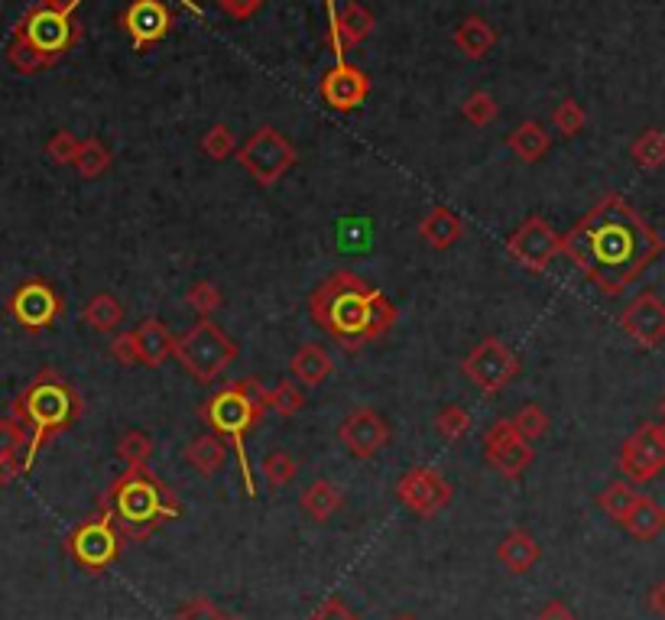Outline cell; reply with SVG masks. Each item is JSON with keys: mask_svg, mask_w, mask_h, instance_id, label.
Returning <instances> with one entry per match:
<instances>
[{"mask_svg": "<svg viewBox=\"0 0 665 620\" xmlns=\"http://www.w3.org/2000/svg\"><path fill=\"white\" fill-rule=\"evenodd\" d=\"M238 354V341L211 319H198L176 338V358L198 383L218 381Z\"/></svg>", "mask_w": 665, "mask_h": 620, "instance_id": "8992f818", "label": "cell"}, {"mask_svg": "<svg viewBox=\"0 0 665 620\" xmlns=\"http://www.w3.org/2000/svg\"><path fill=\"white\" fill-rule=\"evenodd\" d=\"M221 302H225L221 289L215 287V283H208V280H198V283H191L189 292H186V306H189L198 319H211V312H218V309H221Z\"/></svg>", "mask_w": 665, "mask_h": 620, "instance_id": "8d00e7d4", "label": "cell"}, {"mask_svg": "<svg viewBox=\"0 0 665 620\" xmlns=\"http://www.w3.org/2000/svg\"><path fill=\"white\" fill-rule=\"evenodd\" d=\"M620 472L633 484L656 480L665 472V423H643L620 445Z\"/></svg>", "mask_w": 665, "mask_h": 620, "instance_id": "7c38bea8", "label": "cell"}, {"mask_svg": "<svg viewBox=\"0 0 665 620\" xmlns=\"http://www.w3.org/2000/svg\"><path fill=\"white\" fill-rule=\"evenodd\" d=\"M134 334H137V348H141V364L146 368H159L166 358L176 354V334L169 332V326L163 319H143Z\"/></svg>", "mask_w": 665, "mask_h": 620, "instance_id": "44dd1931", "label": "cell"}, {"mask_svg": "<svg viewBox=\"0 0 665 620\" xmlns=\"http://www.w3.org/2000/svg\"><path fill=\"white\" fill-rule=\"evenodd\" d=\"M565 254L604 296H620L663 257L665 240L620 192H607L565 235Z\"/></svg>", "mask_w": 665, "mask_h": 620, "instance_id": "6da1fadb", "label": "cell"}, {"mask_svg": "<svg viewBox=\"0 0 665 620\" xmlns=\"http://www.w3.org/2000/svg\"><path fill=\"white\" fill-rule=\"evenodd\" d=\"M111 163H114V156H111L107 144H101L97 137L82 141L79 159H75V169H79L82 179H97V176H104V173L111 169Z\"/></svg>", "mask_w": 665, "mask_h": 620, "instance_id": "d6a6232c", "label": "cell"}, {"mask_svg": "<svg viewBox=\"0 0 665 620\" xmlns=\"http://www.w3.org/2000/svg\"><path fill=\"white\" fill-rule=\"evenodd\" d=\"M646 608H650L656 618L665 620V578H659V581L646 591Z\"/></svg>", "mask_w": 665, "mask_h": 620, "instance_id": "db71d44e", "label": "cell"}, {"mask_svg": "<svg viewBox=\"0 0 665 620\" xmlns=\"http://www.w3.org/2000/svg\"><path fill=\"white\" fill-rule=\"evenodd\" d=\"M396 620H416V618H396Z\"/></svg>", "mask_w": 665, "mask_h": 620, "instance_id": "6f0895ef", "label": "cell"}, {"mask_svg": "<svg viewBox=\"0 0 665 620\" xmlns=\"http://www.w3.org/2000/svg\"><path fill=\"white\" fill-rule=\"evenodd\" d=\"M267 400H270V410L285 416V420L295 416L302 410V403H305V396H302V390H299L295 381H280L273 390H267Z\"/></svg>", "mask_w": 665, "mask_h": 620, "instance_id": "60d3db41", "label": "cell"}, {"mask_svg": "<svg viewBox=\"0 0 665 620\" xmlns=\"http://www.w3.org/2000/svg\"><path fill=\"white\" fill-rule=\"evenodd\" d=\"M584 124H588V114H584V107H581L574 97H565V101L552 111V127H555L562 137H578V134L584 131Z\"/></svg>", "mask_w": 665, "mask_h": 620, "instance_id": "ab89813d", "label": "cell"}, {"mask_svg": "<svg viewBox=\"0 0 665 620\" xmlns=\"http://www.w3.org/2000/svg\"><path fill=\"white\" fill-rule=\"evenodd\" d=\"M451 43H455V49H458L465 59L477 62V59H484L490 49L497 46V33H493V27H490L484 17L471 13V17H465V20L455 27V37H451Z\"/></svg>", "mask_w": 665, "mask_h": 620, "instance_id": "cb8c5ba5", "label": "cell"}, {"mask_svg": "<svg viewBox=\"0 0 665 620\" xmlns=\"http://www.w3.org/2000/svg\"><path fill=\"white\" fill-rule=\"evenodd\" d=\"M513 426H517V432H520L523 438L536 442V438H542V435L549 432V416H545V410H542L539 403H526V406L517 410Z\"/></svg>", "mask_w": 665, "mask_h": 620, "instance_id": "b9f144b4", "label": "cell"}, {"mask_svg": "<svg viewBox=\"0 0 665 620\" xmlns=\"http://www.w3.org/2000/svg\"><path fill=\"white\" fill-rule=\"evenodd\" d=\"M260 472H263L267 484H270L273 490H280V487H285V484H292V480H295V475H299V465H295V458H292L289 452H270V455L263 458Z\"/></svg>", "mask_w": 665, "mask_h": 620, "instance_id": "74e56055", "label": "cell"}, {"mask_svg": "<svg viewBox=\"0 0 665 620\" xmlns=\"http://www.w3.org/2000/svg\"><path fill=\"white\" fill-rule=\"evenodd\" d=\"M225 620H243V618H225Z\"/></svg>", "mask_w": 665, "mask_h": 620, "instance_id": "680465c9", "label": "cell"}, {"mask_svg": "<svg viewBox=\"0 0 665 620\" xmlns=\"http://www.w3.org/2000/svg\"><path fill=\"white\" fill-rule=\"evenodd\" d=\"M396 497L406 510H413L416 517L432 520L438 517L451 497H455V487L448 484V477L435 468H413L396 480Z\"/></svg>", "mask_w": 665, "mask_h": 620, "instance_id": "9a60e30c", "label": "cell"}, {"mask_svg": "<svg viewBox=\"0 0 665 620\" xmlns=\"http://www.w3.org/2000/svg\"><path fill=\"white\" fill-rule=\"evenodd\" d=\"M305 620H361L341 598H329L319 611H312Z\"/></svg>", "mask_w": 665, "mask_h": 620, "instance_id": "681fc988", "label": "cell"}, {"mask_svg": "<svg viewBox=\"0 0 665 620\" xmlns=\"http://www.w3.org/2000/svg\"><path fill=\"white\" fill-rule=\"evenodd\" d=\"M367 95H371V75L351 62H334V69H329L325 79L319 82V97L332 111H354L367 101Z\"/></svg>", "mask_w": 665, "mask_h": 620, "instance_id": "d6986e66", "label": "cell"}, {"mask_svg": "<svg viewBox=\"0 0 665 620\" xmlns=\"http://www.w3.org/2000/svg\"><path fill=\"white\" fill-rule=\"evenodd\" d=\"M337 438L354 458H374L381 448L389 445V426L374 406H357L344 416Z\"/></svg>", "mask_w": 665, "mask_h": 620, "instance_id": "e0dca14e", "label": "cell"}, {"mask_svg": "<svg viewBox=\"0 0 665 620\" xmlns=\"http://www.w3.org/2000/svg\"><path fill=\"white\" fill-rule=\"evenodd\" d=\"M332 368V354H329L319 341H305V344L292 354V361H289L292 378H295L299 386H305V390L322 386V383L329 381Z\"/></svg>", "mask_w": 665, "mask_h": 620, "instance_id": "ffe728a7", "label": "cell"}, {"mask_svg": "<svg viewBox=\"0 0 665 620\" xmlns=\"http://www.w3.org/2000/svg\"><path fill=\"white\" fill-rule=\"evenodd\" d=\"M620 526H623L633 539L653 542V539H659V533L665 529V507H659L653 497L640 494L636 504L630 507V514L623 517V524Z\"/></svg>", "mask_w": 665, "mask_h": 620, "instance_id": "d4e9b609", "label": "cell"}, {"mask_svg": "<svg viewBox=\"0 0 665 620\" xmlns=\"http://www.w3.org/2000/svg\"><path fill=\"white\" fill-rule=\"evenodd\" d=\"M79 149H82V141L72 131H55L46 141V156L55 166H75Z\"/></svg>", "mask_w": 665, "mask_h": 620, "instance_id": "7bdbcfd3", "label": "cell"}, {"mask_svg": "<svg viewBox=\"0 0 665 620\" xmlns=\"http://www.w3.org/2000/svg\"><path fill=\"white\" fill-rule=\"evenodd\" d=\"M325 10H329V46H332L337 62H347V49L337 37V7H334V0H325Z\"/></svg>", "mask_w": 665, "mask_h": 620, "instance_id": "816d5d0a", "label": "cell"}, {"mask_svg": "<svg viewBox=\"0 0 665 620\" xmlns=\"http://www.w3.org/2000/svg\"><path fill=\"white\" fill-rule=\"evenodd\" d=\"M30 472V462L27 455H0V487L13 484L20 475Z\"/></svg>", "mask_w": 665, "mask_h": 620, "instance_id": "c3c4849f", "label": "cell"}, {"mask_svg": "<svg viewBox=\"0 0 665 620\" xmlns=\"http://www.w3.org/2000/svg\"><path fill=\"white\" fill-rule=\"evenodd\" d=\"M117 455H121V462L127 468H141V465L149 462V455H153V438L141 430L124 432L121 442H117Z\"/></svg>", "mask_w": 665, "mask_h": 620, "instance_id": "d590c367", "label": "cell"}, {"mask_svg": "<svg viewBox=\"0 0 665 620\" xmlns=\"http://www.w3.org/2000/svg\"><path fill=\"white\" fill-rule=\"evenodd\" d=\"M7 62H10V69H17L20 75H37V72L49 69L46 59L37 55L33 49L27 46V43H20V40H10V46H7Z\"/></svg>", "mask_w": 665, "mask_h": 620, "instance_id": "ee69618b", "label": "cell"}, {"mask_svg": "<svg viewBox=\"0 0 665 620\" xmlns=\"http://www.w3.org/2000/svg\"><path fill=\"white\" fill-rule=\"evenodd\" d=\"M536 620H578L574 618V611H571L565 601H559V598H552L542 611H539V618Z\"/></svg>", "mask_w": 665, "mask_h": 620, "instance_id": "f5cc1de1", "label": "cell"}, {"mask_svg": "<svg viewBox=\"0 0 665 620\" xmlns=\"http://www.w3.org/2000/svg\"><path fill=\"white\" fill-rule=\"evenodd\" d=\"M240 169L263 189L283 183V176L299 163L295 146L285 141L283 134L270 124H263L260 131H253L243 144H240L238 156Z\"/></svg>", "mask_w": 665, "mask_h": 620, "instance_id": "ba28073f", "label": "cell"}, {"mask_svg": "<svg viewBox=\"0 0 665 620\" xmlns=\"http://www.w3.org/2000/svg\"><path fill=\"white\" fill-rule=\"evenodd\" d=\"M124 306H121V299L114 296V292H95L92 299H89V306L82 309V319H85V326L97 334H107L114 332L121 322H124Z\"/></svg>", "mask_w": 665, "mask_h": 620, "instance_id": "f546056e", "label": "cell"}, {"mask_svg": "<svg viewBox=\"0 0 665 620\" xmlns=\"http://www.w3.org/2000/svg\"><path fill=\"white\" fill-rule=\"evenodd\" d=\"M461 374L475 383L480 393H500L507 383L517 381L520 374V358L493 334L480 338L475 348L461 361Z\"/></svg>", "mask_w": 665, "mask_h": 620, "instance_id": "8fae6325", "label": "cell"}, {"mask_svg": "<svg viewBox=\"0 0 665 620\" xmlns=\"http://www.w3.org/2000/svg\"><path fill=\"white\" fill-rule=\"evenodd\" d=\"M82 413H85L82 393L52 368L40 371L13 396L10 416L30 432V452H27L30 468L55 435L72 430L82 420Z\"/></svg>", "mask_w": 665, "mask_h": 620, "instance_id": "277c9868", "label": "cell"}, {"mask_svg": "<svg viewBox=\"0 0 665 620\" xmlns=\"http://www.w3.org/2000/svg\"><path fill=\"white\" fill-rule=\"evenodd\" d=\"M562 250H565V238L542 215H529L507 238V254L529 273H545L549 264L555 260V254H562Z\"/></svg>", "mask_w": 665, "mask_h": 620, "instance_id": "4fadbf2b", "label": "cell"}, {"mask_svg": "<svg viewBox=\"0 0 665 620\" xmlns=\"http://www.w3.org/2000/svg\"><path fill=\"white\" fill-rule=\"evenodd\" d=\"M13 40L27 43L37 55H43L46 65H55L69 49L79 46V40H82V23H79L75 17H65V13L49 10L43 0H37V3L20 17V23L13 27Z\"/></svg>", "mask_w": 665, "mask_h": 620, "instance_id": "52a82bcc", "label": "cell"}, {"mask_svg": "<svg viewBox=\"0 0 665 620\" xmlns=\"http://www.w3.org/2000/svg\"><path fill=\"white\" fill-rule=\"evenodd\" d=\"M173 620H225V614H221L208 598H191V601H186V604L176 611V618Z\"/></svg>", "mask_w": 665, "mask_h": 620, "instance_id": "7dc6e473", "label": "cell"}, {"mask_svg": "<svg viewBox=\"0 0 665 620\" xmlns=\"http://www.w3.org/2000/svg\"><path fill=\"white\" fill-rule=\"evenodd\" d=\"M507 146L513 149L517 159H523V163H539V159L549 153L552 137H549V131H545L539 121H523V124L507 137Z\"/></svg>", "mask_w": 665, "mask_h": 620, "instance_id": "f1b7e54d", "label": "cell"}, {"mask_svg": "<svg viewBox=\"0 0 665 620\" xmlns=\"http://www.w3.org/2000/svg\"><path fill=\"white\" fill-rule=\"evenodd\" d=\"M121 549H124L121 529L111 524V517L101 514V510L92 514L89 520H82L65 539V552L72 556V562L79 569H85L89 575L107 572L121 559Z\"/></svg>", "mask_w": 665, "mask_h": 620, "instance_id": "9c48e42d", "label": "cell"}, {"mask_svg": "<svg viewBox=\"0 0 665 620\" xmlns=\"http://www.w3.org/2000/svg\"><path fill=\"white\" fill-rule=\"evenodd\" d=\"M341 504H344V494H341V487H334L332 480H325V477H319V480H312L302 494H299V507L315 520V524H325V520H332L334 514L341 510Z\"/></svg>", "mask_w": 665, "mask_h": 620, "instance_id": "4316f807", "label": "cell"}, {"mask_svg": "<svg viewBox=\"0 0 665 620\" xmlns=\"http://www.w3.org/2000/svg\"><path fill=\"white\" fill-rule=\"evenodd\" d=\"M238 137L228 124H215L205 137H201V153L215 163L228 159V156H238Z\"/></svg>", "mask_w": 665, "mask_h": 620, "instance_id": "e575fe53", "label": "cell"}, {"mask_svg": "<svg viewBox=\"0 0 665 620\" xmlns=\"http://www.w3.org/2000/svg\"><path fill=\"white\" fill-rule=\"evenodd\" d=\"M270 400H267V386L257 378H243V381L228 383L218 393H211L201 406H198V420L205 426H211L215 435H221L225 442H231L235 458H238L240 480L247 497L257 494V480L250 472V458H247V432L257 430L260 420L267 416Z\"/></svg>", "mask_w": 665, "mask_h": 620, "instance_id": "5b68a950", "label": "cell"}, {"mask_svg": "<svg viewBox=\"0 0 665 620\" xmlns=\"http://www.w3.org/2000/svg\"><path fill=\"white\" fill-rule=\"evenodd\" d=\"M532 458H536V452H532L529 438L517 432L513 420H497L484 432V462L500 477L517 480L532 465Z\"/></svg>", "mask_w": 665, "mask_h": 620, "instance_id": "5bb4252c", "label": "cell"}, {"mask_svg": "<svg viewBox=\"0 0 665 620\" xmlns=\"http://www.w3.org/2000/svg\"><path fill=\"white\" fill-rule=\"evenodd\" d=\"M27 452H30V432L13 416L0 420V455H27Z\"/></svg>", "mask_w": 665, "mask_h": 620, "instance_id": "f6af8a7d", "label": "cell"}, {"mask_svg": "<svg viewBox=\"0 0 665 620\" xmlns=\"http://www.w3.org/2000/svg\"><path fill=\"white\" fill-rule=\"evenodd\" d=\"M49 10H55V13H65V17H75V10H79V3L82 0H43Z\"/></svg>", "mask_w": 665, "mask_h": 620, "instance_id": "11a10c76", "label": "cell"}, {"mask_svg": "<svg viewBox=\"0 0 665 620\" xmlns=\"http://www.w3.org/2000/svg\"><path fill=\"white\" fill-rule=\"evenodd\" d=\"M309 316L347 354L381 341L399 322L396 302L354 270H334L309 296Z\"/></svg>", "mask_w": 665, "mask_h": 620, "instance_id": "7a4b0ae2", "label": "cell"}, {"mask_svg": "<svg viewBox=\"0 0 665 620\" xmlns=\"http://www.w3.org/2000/svg\"><path fill=\"white\" fill-rule=\"evenodd\" d=\"M97 510L111 517L124 539L143 542L159 526L183 517V504L176 490L156 475L153 468H127L111 480V487L97 497Z\"/></svg>", "mask_w": 665, "mask_h": 620, "instance_id": "3957f363", "label": "cell"}, {"mask_svg": "<svg viewBox=\"0 0 665 620\" xmlns=\"http://www.w3.org/2000/svg\"><path fill=\"white\" fill-rule=\"evenodd\" d=\"M267 0H218V7L231 17V20H250Z\"/></svg>", "mask_w": 665, "mask_h": 620, "instance_id": "f907efd6", "label": "cell"}, {"mask_svg": "<svg viewBox=\"0 0 665 620\" xmlns=\"http://www.w3.org/2000/svg\"><path fill=\"white\" fill-rule=\"evenodd\" d=\"M111 358L121 364V368H134L141 364V348H137V334L121 332L111 338Z\"/></svg>", "mask_w": 665, "mask_h": 620, "instance_id": "bcb514c9", "label": "cell"}, {"mask_svg": "<svg viewBox=\"0 0 665 620\" xmlns=\"http://www.w3.org/2000/svg\"><path fill=\"white\" fill-rule=\"evenodd\" d=\"M497 559L510 575H526L536 562H539V542L532 539V533L526 529H513L500 539L497 546Z\"/></svg>", "mask_w": 665, "mask_h": 620, "instance_id": "603a6c76", "label": "cell"}, {"mask_svg": "<svg viewBox=\"0 0 665 620\" xmlns=\"http://www.w3.org/2000/svg\"><path fill=\"white\" fill-rule=\"evenodd\" d=\"M419 238L426 240L432 250H448V247H455L458 240L465 238V221L451 208L435 205L419 221Z\"/></svg>", "mask_w": 665, "mask_h": 620, "instance_id": "7402d4cb", "label": "cell"}, {"mask_svg": "<svg viewBox=\"0 0 665 620\" xmlns=\"http://www.w3.org/2000/svg\"><path fill=\"white\" fill-rule=\"evenodd\" d=\"M620 329L640 348H659L665 341V299L653 289H643L620 312Z\"/></svg>", "mask_w": 665, "mask_h": 620, "instance_id": "2e32d148", "label": "cell"}, {"mask_svg": "<svg viewBox=\"0 0 665 620\" xmlns=\"http://www.w3.org/2000/svg\"><path fill=\"white\" fill-rule=\"evenodd\" d=\"M186 462L198 472L201 477L218 475L228 462V448H225V438L215 435V432H205V435H195L189 445H186Z\"/></svg>", "mask_w": 665, "mask_h": 620, "instance_id": "484cf974", "label": "cell"}, {"mask_svg": "<svg viewBox=\"0 0 665 620\" xmlns=\"http://www.w3.org/2000/svg\"><path fill=\"white\" fill-rule=\"evenodd\" d=\"M630 156L640 169H663L665 166V134L656 127H646L633 144H630Z\"/></svg>", "mask_w": 665, "mask_h": 620, "instance_id": "4dcf8cb0", "label": "cell"}, {"mask_svg": "<svg viewBox=\"0 0 665 620\" xmlns=\"http://www.w3.org/2000/svg\"><path fill=\"white\" fill-rule=\"evenodd\" d=\"M636 487H633V480H611L601 494H598V507L611 517V520H617L623 524V517L630 514V507L636 504Z\"/></svg>", "mask_w": 665, "mask_h": 620, "instance_id": "1f68e13d", "label": "cell"}, {"mask_svg": "<svg viewBox=\"0 0 665 620\" xmlns=\"http://www.w3.org/2000/svg\"><path fill=\"white\" fill-rule=\"evenodd\" d=\"M461 114H465V121L468 124H475V127H487V124H493L497 121V114H500V107H497V101L490 92H471V95L465 97V104H461Z\"/></svg>", "mask_w": 665, "mask_h": 620, "instance_id": "f35d334b", "label": "cell"}, {"mask_svg": "<svg viewBox=\"0 0 665 620\" xmlns=\"http://www.w3.org/2000/svg\"><path fill=\"white\" fill-rule=\"evenodd\" d=\"M471 413L465 410V406H458V403H448V406H441L438 410V416H435V432L445 438V442H461L468 432H471Z\"/></svg>", "mask_w": 665, "mask_h": 620, "instance_id": "836d02e7", "label": "cell"}, {"mask_svg": "<svg viewBox=\"0 0 665 620\" xmlns=\"http://www.w3.org/2000/svg\"><path fill=\"white\" fill-rule=\"evenodd\" d=\"M659 416H663V423H665V396H663V403H659Z\"/></svg>", "mask_w": 665, "mask_h": 620, "instance_id": "9f6ffc18", "label": "cell"}, {"mask_svg": "<svg viewBox=\"0 0 665 620\" xmlns=\"http://www.w3.org/2000/svg\"><path fill=\"white\" fill-rule=\"evenodd\" d=\"M121 27L137 52L156 46L173 30V10L163 0H131L121 13Z\"/></svg>", "mask_w": 665, "mask_h": 620, "instance_id": "ac0fdd59", "label": "cell"}, {"mask_svg": "<svg viewBox=\"0 0 665 620\" xmlns=\"http://www.w3.org/2000/svg\"><path fill=\"white\" fill-rule=\"evenodd\" d=\"M7 312L10 319L30 334L49 332L62 312H65V299L59 296V289L52 287L43 277H30L23 283H17L13 292L7 296Z\"/></svg>", "mask_w": 665, "mask_h": 620, "instance_id": "30bf717a", "label": "cell"}, {"mask_svg": "<svg viewBox=\"0 0 665 620\" xmlns=\"http://www.w3.org/2000/svg\"><path fill=\"white\" fill-rule=\"evenodd\" d=\"M374 27H377V17L364 3H357V0L337 10V37H341L344 49L364 43L374 33Z\"/></svg>", "mask_w": 665, "mask_h": 620, "instance_id": "83f0119b", "label": "cell"}]
</instances>
